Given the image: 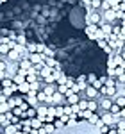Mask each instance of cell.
I'll return each instance as SVG.
<instances>
[{"label":"cell","mask_w":125,"mask_h":134,"mask_svg":"<svg viewBox=\"0 0 125 134\" xmlns=\"http://www.w3.org/2000/svg\"><path fill=\"white\" fill-rule=\"evenodd\" d=\"M55 91H57V84H45V86H43V93H45L47 97H52Z\"/></svg>","instance_id":"cell-1"},{"label":"cell","mask_w":125,"mask_h":134,"mask_svg":"<svg viewBox=\"0 0 125 134\" xmlns=\"http://www.w3.org/2000/svg\"><path fill=\"white\" fill-rule=\"evenodd\" d=\"M120 116H122V118H125V107L122 109V111H120Z\"/></svg>","instance_id":"cell-2"}]
</instances>
